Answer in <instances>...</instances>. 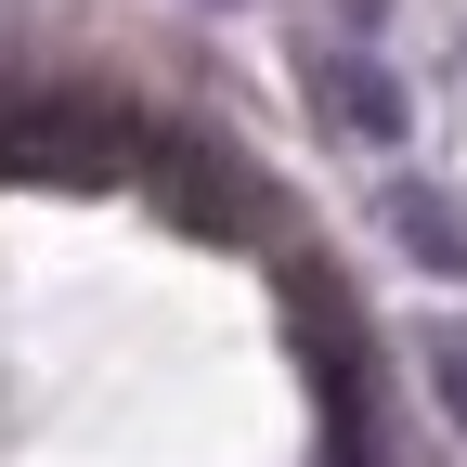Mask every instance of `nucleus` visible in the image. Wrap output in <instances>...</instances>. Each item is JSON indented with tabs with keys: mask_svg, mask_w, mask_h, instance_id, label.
<instances>
[{
	"mask_svg": "<svg viewBox=\"0 0 467 467\" xmlns=\"http://www.w3.org/2000/svg\"><path fill=\"white\" fill-rule=\"evenodd\" d=\"M389 221H402V247H416V260H441V273H467V221H454L441 195H416V182H402V195H389Z\"/></svg>",
	"mask_w": 467,
	"mask_h": 467,
	"instance_id": "f257e3e1",
	"label": "nucleus"
},
{
	"mask_svg": "<svg viewBox=\"0 0 467 467\" xmlns=\"http://www.w3.org/2000/svg\"><path fill=\"white\" fill-rule=\"evenodd\" d=\"M312 78H337V91H350V130H402V91H389L377 66H350V52H312Z\"/></svg>",
	"mask_w": 467,
	"mask_h": 467,
	"instance_id": "f03ea898",
	"label": "nucleus"
},
{
	"mask_svg": "<svg viewBox=\"0 0 467 467\" xmlns=\"http://www.w3.org/2000/svg\"><path fill=\"white\" fill-rule=\"evenodd\" d=\"M429 377H441V402H454V429H467V325H429Z\"/></svg>",
	"mask_w": 467,
	"mask_h": 467,
	"instance_id": "7ed1b4c3",
	"label": "nucleus"
}]
</instances>
